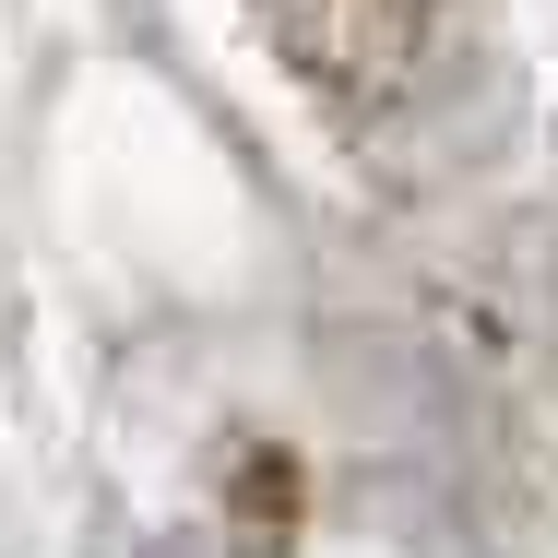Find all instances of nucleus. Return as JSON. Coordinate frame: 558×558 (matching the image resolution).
Here are the masks:
<instances>
[{"instance_id":"1","label":"nucleus","mask_w":558,"mask_h":558,"mask_svg":"<svg viewBox=\"0 0 558 558\" xmlns=\"http://www.w3.org/2000/svg\"><path fill=\"white\" fill-rule=\"evenodd\" d=\"M262 24H274V48H286L310 84H333V96H380V84L416 60L428 0H262Z\"/></svg>"}]
</instances>
